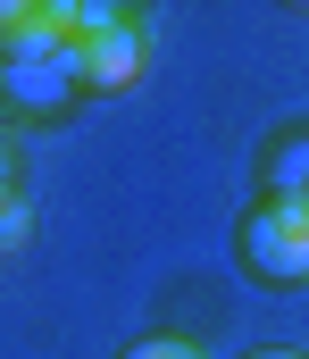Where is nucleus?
I'll return each instance as SVG.
<instances>
[{"mask_svg":"<svg viewBox=\"0 0 309 359\" xmlns=\"http://www.w3.org/2000/svg\"><path fill=\"white\" fill-rule=\"evenodd\" d=\"M234 268L251 276V284H276V292L309 284V209L259 192V201L234 217Z\"/></svg>","mask_w":309,"mask_h":359,"instance_id":"1","label":"nucleus"},{"mask_svg":"<svg viewBox=\"0 0 309 359\" xmlns=\"http://www.w3.org/2000/svg\"><path fill=\"white\" fill-rule=\"evenodd\" d=\"M151 59V17L142 8H101L84 0V34H76V67H84V92H125Z\"/></svg>","mask_w":309,"mask_h":359,"instance_id":"2","label":"nucleus"},{"mask_svg":"<svg viewBox=\"0 0 309 359\" xmlns=\"http://www.w3.org/2000/svg\"><path fill=\"white\" fill-rule=\"evenodd\" d=\"M0 100L17 117H59L84 100V67H76V42L67 50H8L0 59Z\"/></svg>","mask_w":309,"mask_h":359,"instance_id":"3","label":"nucleus"},{"mask_svg":"<svg viewBox=\"0 0 309 359\" xmlns=\"http://www.w3.org/2000/svg\"><path fill=\"white\" fill-rule=\"evenodd\" d=\"M268 201H293L309 209V126H284V134H268Z\"/></svg>","mask_w":309,"mask_h":359,"instance_id":"4","label":"nucleus"},{"mask_svg":"<svg viewBox=\"0 0 309 359\" xmlns=\"http://www.w3.org/2000/svg\"><path fill=\"white\" fill-rule=\"evenodd\" d=\"M25 243H34V201L8 192V201H0V259H17Z\"/></svg>","mask_w":309,"mask_h":359,"instance_id":"5","label":"nucleus"},{"mask_svg":"<svg viewBox=\"0 0 309 359\" xmlns=\"http://www.w3.org/2000/svg\"><path fill=\"white\" fill-rule=\"evenodd\" d=\"M117 359H201V343H184V334H142V343H125Z\"/></svg>","mask_w":309,"mask_h":359,"instance_id":"6","label":"nucleus"},{"mask_svg":"<svg viewBox=\"0 0 309 359\" xmlns=\"http://www.w3.org/2000/svg\"><path fill=\"white\" fill-rule=\"evenodd\" d=\"M8 192H17V142L0 134V201H8Z\"/></svg>","mask_w":309,"mask_h":359,"instance_id":"7","label":"nucleus"},{"mask_svg":"<svg viewBox=\"0 0 309 359\" xmlns=\"http://www.w3.org/2000/svg\"><path fill=\"white\" fill-rule=\"evenodd\" d=\"M242 359H309V351H242Z\"/></svg>","mask_w":309,"mask_h":359,"instance_id":"8","label":"nucleus"}]
</instances>
